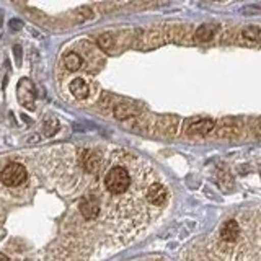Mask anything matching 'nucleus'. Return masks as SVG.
Wrapping results in <instances>:
<instances>
[{
	"label": "nucleus",
	"mask_w": 261,
	"mask_h": 261,
	"mask_svg": "<svg viewBox=\"0 0 261 261\" xmlns=\"http://www.w3.org/2000/svg\"><path fill=\"white\" fill-rule=\"evenodd\" d=\"M211 36H212V31L209 30V27H201L196 30V39L207 41V39H211Z\"/></svg>",
	"instance_id": "obj_13"
},
{
	"label": "nucleus",
	"mask_w": 261,
	"mask_h": 261,
	"mask_svg": "<svg viewBox=\"0 0 261 261\" xmlns=\"http://www.w3.org/2000/svg\"><path fill=\"white\" fill-rule=\"evenodd\" d=\"M212 129H214V121H211V119H198L188 127V130H190L191 134H199V136L211 133Z\"/></svg>",
	"instance_id": "obj_7"
},
{
	"label": "nucleus",
	"mask_w": 261,
	"mask_h": 261,
	"mask_svg": "<svg viewBox=\"0 0 261 261\" xmlns=\"http://www.w3.org/2000/svg\"><path fill=\"white\" fill-rule=\"evenodd\" d=\"M0 261H10V259H8V258L4 255V253H0Z\"/></svg>",
	"instance_id": "obj_14"
},
{
	"label": "nucleus",
	"mask_w": 261,
	"mask_h": 261,
	"mask_svg": "<svg viewBox=\"0 0 261 261\" xmlns=\"http://www.w3.org/2000/svg\"><path fill=\"white\" fill-rule=\"evenodd\" d=\"M133 106L129 105H118L116 110H114V114H116V118L119 119H126V118H130V114H133Z\"/></svg>",
	"instance_id": "obj_10"
},
{
	"label": "nucleus",
	"mask_w": 261,
	"mask_h": 261,
	"mask_svg": "<svg viewBox=\"0 0 261 261\" xmlns=\"http://www.w3.org/2000/svg\"><path fill=\"white\" fill-rule=\"evenodd\" d=\"M64 64L65 67L69 70H77L82 67V64H84V59H82V56L77 54V53H69L67 56L64 57Z\"/></svg>",
	"instance_id": "obj_9"
},
{
	"label": "nucleus",
	"mask_w": 261,
	"mask_h": 261,
	"mask_svg": "<svg viewBox=\"0 0 261 261\" xmlns=\"http://www.w3.org/2000/svg\"><path fill=\"white\" fill-rule=\"evenodd\" d=\"M243 38L250 39V41H255L256 43V41L259 39V28L258 27H248L243 31Z\"/></svg>",
	"instance_id": "obj_11"
},
{
	"label": "nucleus",
	"mask_w": 261,
	"mask_h": 261,
	"mask_svg": "<svg viewBox=\"0 0 261 261\" xmlns=\"http://www.w3.org/2000/svg\"><path fill=\"white\" fill-rule=\"evenodd\" d=\"M28 178V171L27 167L21 165V163H8L2 168L0 171V179L2 183L8 188H16V186H21Z\"/></svg>",
	"instance_id": "obj_2"
},
{
	"label": "nucleus",
	"mask_w": 261,
	"mask_h": 261,
	"mask_svg": "<svg viewBox=\"0 0 261 261\" xmlns=\"http://www.w3.org/2000/svg\"><path fill=\"white\" fill-rule=\"evenodd\" d=\"M130 183H133V178L126 167L122 165H113L106 170L105 178H103V185H105V191L110 196H124L130 190Z\"/></svg>",
	"instance_id": "obj_1"
},
{
	"label": "nucleus",
	"mask_w": 261,
	"mask_h": 261,
	"mask_svg": "<svg viewBox=\"0 0 261 261\" xmlns=\"http://www.w3.org/2000/svg\"><path fill=\"white\" fill-rule=\"evenodd\" d=\"M168 199V191L167 188L163 186L162 183L155 181V183H150L147 186V191H145V201L152 204V206H163V204L167 202Z\"/></svg>",
	"instance_id": "obj_3"
},
{
	"label": "nucleus",
	"mask_w": 261,
	"mask_h": 261,
	"mask_svg": "<svg viewBox=\"0 0 261 261\" xmlns=\"http://www.w3.org/2000/svg\"><path fill=\"white\" fill-rule=\"evenodd\" d=\"M239 235H240V227H239V222H237V220H227V222L222 225V228H220V239L224 242L232 243L239 239Z\"/></svg>",
	"instance_id": "obj_5"
},
{
	"label": "nucleus",
	"mask_w": 261,
	"mask_h": 261,
	"mask_svg": "<svg viewBox=\"0 0 261 261\" xmlns=\"http://www.w3.org/2000/svg\"><path fill=\"white\" fill-rule=\"evenodd\" d=\"M18 98H20V103L23 106L33 108V105H35V87H33L31 82H30V85H28V90H24L21 84L18 85Z\"/></svg>",
	"instance_id": "obj_8"
},
{
	"label": "nucleus",
	"mask_w": 261,
	"mask_h": 261,
	"mask_svg": "<svg viewBox=\"0 0 261 261\" xmlns=\"http://www.w3.org/2000/svg\"><path fill=\"white\" fill-rule=\"evenodd\" d=\"M98 44H100V47L103 49V51H110V47H111V44H113V38H111V35H101L100 38H98Z\"/></svg>",
	"instance_id": "obj_12"
},
{
	"label": "nucleus",
	"mask_w": 261,
	"mask_h": 261,
	"mask_svg": "<svg viewBox=\"0 0 261 261\" xmlns=\"http://www.w3.org/2000/svg\"><path fill=\"white\" fill-rule=\"evenodd\" d=\"M79 209H80V214L84 216L87 220H95L98 216H100V201L95 196H84L79 202Z\"/></svg>",
	"instance_id": "obj_4"
},
{
	"label": "nucleus",
	"mask_w": 261,
	"mask_h": 261,
	"mask_svg": "<svg viewBox=\"0 0 261 261\" xmlns=\"http://www.w3.org/2000/svg\"><path fill=\"white\" fill-rule=\"evenodd\" d=\"M69 90L73 96L79 98V100H84V98H87L90 93V88L84 79H73L69 85Z\"/></svg>",
	"instance_id": "obj_6"
}]
</instances>
